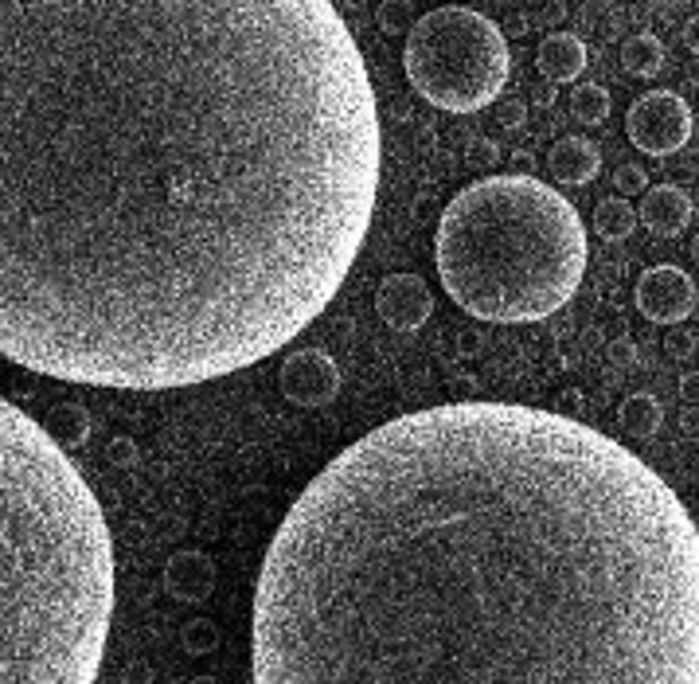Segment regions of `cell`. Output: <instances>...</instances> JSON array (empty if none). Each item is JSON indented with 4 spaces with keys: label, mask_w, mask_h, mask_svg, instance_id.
Returning <instances> with one entry per match:
<instances>
[{
    "label": "cell",
    "mask_w": 699,
    "mask_h": 684,
    "mask_svg": "<svg viewBox=\"0 0 699 684\" xmlns=\"http://www.w3.org/2000/svg\"><path fill=\"white\" fill-rule=\"evenodd\" d=\"M379 107L333 0H0V356L164 391L313 325Z\"/></svg>",
    "instance_id": "1"
},
{
    "label": "cell",
    "mask_w": 699,
    "mask_h": 684,
    "mask_svg": "<svg viewBox=\"0 0 699 684\" xmlns=\"http://www.w3.org/2000/svg\"><path fill=\"white\" fill-rule=\"evenodd\" d=\"M254 684H699V529L652 465L559 411L375 426L285 513Z\"/></svg>",
    "instance_id": "2"
},
{
    "label": "cell",
    "mask_w": 699,
    "mask_h": 684,
    "mask_svg": "<svg viewBox=\"0 0 699 684\" xmlns=\"http://www.w3.org/2000/svg\"><path fill=\"white\" fill-rule=\"evenodd\" d=\"M114 540L67 450L0 400V684H94Z\"/></svg>",
    "instance_id": "3"
},
{
    "label": "cell",
    "mask_w": 699,
    "mask_h": 684,
    "mask_svg": "<svg viewBox=\"0 0 699 684\" xmlns=\"http://www.w3.org/2000/svg\"><path fill=\"white\" fill-rule=\"evenodd\" d=\"M434 262L442 290L469 318L528 325L575 298L586 228L559 188L536 177H485L446 204Z\"/></svg>",
    "instance_id": "4"
},
{
    "label": "cell",
    "mask_w": 699,
    "mask_h": 684,
    "mask_svg": "<svg viewBox=\"0 0 699 684\" xmlns=\"http://www.w3.org/2000/svg\"><path fill=\"white\" fill-rule=\"evenodd\" d=\"M403 67L426 102L446 114H473L500 98L513 71V51L496 20L449 4L415 20Z\"/></svg>",
    "instance_id": "5"
},
{
    "label": "cell",
    "mask_w": 699,
    "mask_h": 684,
    "mask_svg": "<svg viewBox=\"0 0 699 684\" xmlns=\"http://www.w3.org/2000/svg\"><path fill=\"white\" fill-rule=\"evenodd\" d=\"M626 133L641 153L672 157L688 145L691 138V110L672 90H649L629 107Z\"/></svg>",
    "instance_id": "6"
},
{
    "label": "cell",
    "mask_w": 699,
    "mask_h": 684,
    "mask_svg": "<svg viewBox=\"0 0 699 684\" xmlns=\"http://www.w3.org/2000/svg\"><path fill=\"white\" fill-rule=\"evenodd\" d=\"M282 395L293 408H328L341 395V364L321 349H297L282 360Z\"/></svg>",
    "instance_id": "7"
},
{
    "label": "cell",
    "mask_w": 699,
    "mask_h": 684,
    "mask_svg": "<svg viewBox=\"0 0 699 684\" xmlns=\"http://www.w3.org/2000/svg\"><path fill=\"white\" fill-rule=\"evenodd\" d=\"M637 310L645 313L657 325H680L696 313L699 305V290L688 278V270L680 266H652L637 278Z\"/></svg>",
    "instance_id": "8"
},
{
    "label": "cell",
    "mask_w": 699,
    "mask_h": 684,
    "mask_svg": "<svg viewBox=\"0 0 699 684\" xmlns=\"http://www.w3.org/2000/svg\"><path fill=\"white\" fill-rule=\"evenodd\" d=\"M375 313L398 333H415L430 321L434 293L418 274H391L375 290Z\"/></svg>",
    "instance_id": "9"
},
{
    "label": "cell",
    "mask_w": 699,
    "mask_h": 684,
    "mask_svg": "<svg viewBox=\"0 0 699 684\" xmlns=\"http://www.w3.org/2000/svg\"><path fill=\"white\" fill-rule=\"evenodd\" d=\"M691 215H696V208H691L688 192L676 184L645 188V200L637 208V220L649 231H657V235H680L691 223Z\"/></svg>",
    "instance_id": "10"
},
{
    "label": "cell",
    "mask_w": 699,
    "mask_h": 684,
    "mask_svg": "<svg viewBox=\"0 0 699 684\" xmlns=\"http://www.w3.org/2000/svg\"><path fill=\"white\" fill-rule=\"evenodd\" d=\"M547 169H551V177L559 180L563 188H582L598 177V169H602V153H598V145H594L590 138L570 133V138H563L551 145V153H547Z\"/></svg>",
    "instance_id": "11"
},
{
    "label": "cell",
    "mask_w": 699,
    "mask_h": 684,
    "mask_svg": "<svg viewBox=\"0 0 699 684\" xmlns=\"http://www.w3.org/2000/svg\"><path fill=\"white\" fill-rule=\"evenodd\" d=\"M164 586L180 603H200L215 591V563L204 552H176L164 567Z\"/></svg>",
    "instance_id": "12"
},
{
    "label": "cell",
    "mask_w": 699,
    "mask_h": 684,
    "mask_svg": "<svg viewBox=\"0 0 699 684\" xmlns=\"http://www.w3.org/2000/svg\"><path fill=\"white\" fill-rule=\"evenodd\" d=\"M536 67L547 82H575L586 71V43L570 32H551L539 43Z\"/></svg>",
    "instance_id": "13"
},
{
    "label": "cell",
    "mask_w": 699,
    "mask_h": 684,
    "mask_svg": "<svg viewBox=\"0 0 699 684\" xmlns=\"http://www.w3.org/2000/svg\"><path fill=\"white\" fill-rule=\"evenodd\" d=\"M637 208L629 204L626 195H610L602 204L594 208V235L606 239V243H621V239L634 235L637 228Z\"/></svg>",
    "instance_id": "14"
},
{
    "label": "cell",
    "mask_w": 699,
    "mask_h": 684,
    "mask_svg": "<svg viewBox=\"0 0 699 684\" xmlns=\"http://www.w3.org/2000/svg\"><path fill=\"white\" fill-rule=\"evenodd\" d=\"M43 431H48L63 450H79V446H87L94 423H90V411L82 408V403H63V408L51 411V419L43 423Z\"/></svg>",
    "instance_id": "15"
},
{
    "label": "cell",
    "mask_w": 699,
    "mask_h": 684,
    "mask_svg": "<svg viewBox=\"0 0 699 684\" xmlns=\"http://www.w3.org/2000/svg\"><path fill=\"white\" fill-rule=\"evenodd\" d=\"M660 419H665V411H660V400L657 395H649V391H637V395H629L626 403H621L618 411V423L621 431L629 434V439H652L660 426Z\"/></svg>",
    "instance_id": "16"
},
{
    "label": "cell",
    "mask_w": 699,
    "mask_h": 684,
    "mask_svg": "<svg viewBox=\"0 0 699 684\" xmlns=\"http://www.w3.org/2000/svg\"><path fill=\"white\" fill-rule=\"evenodd\" d=\"M621 63H626V71L637 74V79H657V74L665 71V43L649 32L634 36V40H626V48H621Z\"/></svg>",
    "instance_id": "17"
},
{
    "label": "cell",
    "mask_w": 699,
    "mask_h": 684,
    "mask_svg": "<svg viewBox=\"0 0 699 684\" xmlns=\"http://www.w3.org/2000/svg\"><path fill=\"white\" fill-rule=\"evenodd\" d=\"M614 102L610 94H606V87H598V82H582V87H575V94H570V118L582 125H602L606 118H610Z\"/></svg>",
    "instance_id": "18"
},
{
    "label": "cell",
    "mask_w": 699,
    "mask_h": 684,
    "mask_svg": "<svg viewBox=\"0 0 699 684\" xmlns=\"http://www.w3.org/2000/svg\"><path fill=\"white\" fill-rule=\"evenodd\" d=\"M375 20L387 36H407L415 28V4L411 0H383Z\"/></svg>",
    "instance_id": "19"
},
{
    "label": "cell",
    "mask_w": 699,
    "mask_h": 684,
    "mask_svg": "<svg viewBox=\"0 0 699 684\" xmlns=\"http://www.w3.org/2000/svg\"><path fill=\"white\" fill-rule=\"evenodd\" d=\"M614 188H618V195H645V188L649 184V172L641 169V164H621L618 172H614Z\"/></svg>",
    "instance_id": "20"
},
{
    "label": "cell",
    "mask_w": 699,
    "mask_h": 684,
    "mask_svg": "<svg viewBox=\"0 0 699 684\" xmlns=\"http://www.w3.org/2000/svg\"><path fill=\"white\" fill-rule=\"evenodd\" d=\"M107 462L114 465V470H133V465L141 462V450L133 439H114L107 446Z\"/></svg>",
    "instance_id": "21"
},
{
    "label": "cell",
    "mask_w": 699,
    "mask_h": 684,
    "mask_svg": "<svg viewBox=\"0 0 699 684\" xmlns=\"http://www.w3.org/2000/svg\"><path fill=\"white\" fill-rule=\"evenodd\" d=\"M496 118H500L505 130H520V125L528 122V102H524V98H500Z\"/></svg>",
    "instance_id": "22"
},
{
    "label": "cell",
    "mask_w": 699,
    "mask_h": 684,
    "mask_svg": "<svg viewBox=\"0 0 699 684\" xmlns=\"http://www.w3.org/2000/svg\"><path fill=\"white\" fill-rule=\"evenodd\" d=\"M184 645L192 653H212L215 650V630L212 622H192V626L184 630Z\"/></svg>",
    "instance_id": "23"
},
{
    "label": "cell",
    "mask_w": 699,
    "mask_h": 684,
    "mask_svg": "<svg viewBox=\"0 0 699 684\" xmlns=\"http://www.w3.org/2000/svg\"><path fill=\"white\" fill-rule=\"evenodd\" d=\"M469 157H473L477 164H493L496 157H500V149H496L493 141H473V145H469Z\"/></svg>",
    "instance_id": "24"
},
{
    "label": "cell",
    "mask_w": 699,
    "mask_h": 684,
    "mask_svg": "<svg viewBox=\"0 0 699 684\" xmlns=\"http://www.w3.org/2000/svg\"><path fill=\"white\" fill-rule=\"evenodd\" d=\"M610 360H614V364H637L634 341H614V344H610Z\"/></svg>",
    "instance_id": "25"
},
{
    "label": "cell",
    "mask_w": 699,
    "mask_h": 684,
    "mask_svg": "<svg viewBox=\"0 0 699 684\" xmlns=\"http://www.w3.org/2000/svg\"><path fill=\"white\" fill-rule=\"evenodd\" d=\"M691 349H696V336H683V333H676V336H668V352L672 356H691Z\"/></svg>",
    "instance_id": "26"
},
{
    "label": "cell",
    "mask_w": 699,
    "mask_h": 684,
    "mask_svg": "<svg viewBox=\"0 0 699 684\" xmlns=\"http://www.w3.org/2000/svg\"><path fill=\"white\" fill-rule=\"evenodd\" d=\"M680 395L688 403H699V375H683V380H680Z\"/></svg>",
    "instance_id": "27"
},
{
    "label": "cell",
    "mask_w": 699,
    "mask_h": 684,
    "mask_svg": "<svg viewBox=\"0 0 699 684\" xmlns=\"http://www.w3.org/2000/svg\"><path fill=\"white\" fill-rule=\"evenodd\" d=\"M153 681V673H149V665H130V673H125V684H149Z\"/></svg>",
    "instance_id": "28"
},
{
    "label": "cell",
    "mask_w": 699,
    "mask_h": 684,
    "mask_svg": "<svg viewBox=\"0 0 699 684\" xmlns=\"http://www.w3.org/2000/svg\"><path fill=\"white\" fill-rule=\"evenodd\" d=\"M683 43H688V51H696L699 56V17L688 20V28H683Z\"/></svg>",
    "instance_id": "29"
},
{
    "label": "cell",
    "mask_w": 699,
    "mask_h": 684,
    "mask_svg": "<svg viewBox=\"0 0 699 684\" xmlns=\"http://www.w3.org/2000/svg\"><path fill=\"white\" fill-rule=\"evenodd\" d=\"M188 684H220L215 676H195V681H188Z\"/></svg>",
    "instance_id": "30"
},
{
    "label": "cell",
    "mask_w": 699,
    "mask_h": 684,
    "mask_svg": "<svg viewBox=\"0 0 699 684\" xmlns=\"http://www.w3.org/2000/svg\"><path fill=\"white\" fill-rule=\"evenodd\" d=\"M691 259H696V266H699V235L691 239Z\"/></svg>",
    "instance_id": "31"
}]
</instances>
